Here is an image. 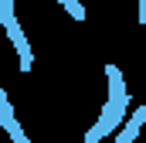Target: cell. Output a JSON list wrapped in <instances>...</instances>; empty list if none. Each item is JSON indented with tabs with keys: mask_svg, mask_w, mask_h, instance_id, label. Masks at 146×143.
I'll return each mask as SVG.
<instances>
[{
	"mask_svg": "<svg viewBox=\"0 0 146 143\" xmlns=\"http://www.w3.org/2000/svg\"><path fill=\"white\" fill-rule=\"evenodd\" d=\"M143 123H146V106H136L133 112H129L126 126L115 133V143H136V140H139V130H143Z\"/></svg>",
	"mask_w": 146,
	"mask_h": 143,
	"instance_id": "1",
	"label": "cell"
}]
</instances>
